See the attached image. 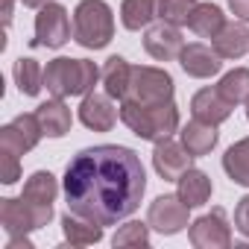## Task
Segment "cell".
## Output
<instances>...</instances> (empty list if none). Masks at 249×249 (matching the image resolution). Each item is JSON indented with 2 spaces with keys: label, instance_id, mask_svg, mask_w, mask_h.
<instances>
[{
  "label": "cell",
  "instance_id": "cell-12",
  "mask_svg": "<svg viewBox=\"0 0 249 249\" xmlns=\"http://www.w3.org/2000/svg\"><path fill=\"white\" fill-rule=\"evenodd\" d=\"M185 47V38L179 33V27L167 24V21H159V24H150L144 30V50L156 59V62H173L179 59Z\"/></svg>",
  "mask_w": 249,
  "mask_h": 249
},
{
  "label": "cell",
  "instance_id": "cell-10",
  "mask_svg": "<svg viewBox=\"0 0 249 249\" xmlns=\"http://www.w3.org/2000/svg\"><path fill=\"white\" fill-rule=\"evenodd\" d=\"M41 138H44V129H41L36 111L33 114H18L12 123H6V126L0 129V150L24 156V153L36 150Z\"/></svg>",
  "mask_w": 249,
  "mask_h": 249
},
{
  "label": "cell",
  "instance_id": "cell-34",
  "mask_svg": "<svg viewBox=\"0 0 249 249\" xmlns=\"http://www.w3.org/2000/svg\"><path fill=\"white\" fill-rule=\"evenodd\" d=\"M21 3L27 6V9H41V6H47L50 0H21Z\"/></svg>",
  "mask_w": 249,
  "mask_h": 249
},
{
  "label": "cell",
  "instance_id": "cell-5",
  "mask_svg": "<svg viewBox=\"0 0 249 249\" xmlns=\"http://www.w3.org/2000/svg\"><path fill=\"white\" fill-rule=\"evenodd\" d=\"M53 220V205H41V202H30L24 196H6L0 199V226L9 237L15 234H30L36 229H44Z\"/></svg>",
  "mask_w": 249,
  "mask_h": 249
},
{
  "label": "cell",
  "instance_id": "cell-17",
  "mask_svg": "<svg viewBox=\"0 0 249 249\" xmlns=\"http://www.w3.org/2000/svg\"><path fill=\"white\" fill-rule=\"evenodd\" d=\"M179 141L185 144V150H188L194 159H202V156H208V153L217 147L220 132H217V126H211V123L194 117V120H188L185 126L179 129Z\"/></svg>",
  "mask_w": 249,
  "mask_h": 249
},
{
  "label": "cell",
  "instance_id": "cell-20",
  "mask_svg": "<svg viewBox=\"0 0 249 249\" xmlns=\"http://www.w3.org/2000/svg\"><path fill=\"white\" fill-rule=\"evenodd\" d=\"M211 191H214V185H211L208 173H202V170H196V167H188V170L176 179V194H179V199H182L188 208L205 205V202L211 199Z\"/></svg>",
  "mask_w": 249,
  "mask_h": 249
},
{
  "label": "cell",
  "instance_id": "cell-8",
  "mask_svg": "<svg viewBox=\"0 0 249 249\" xmlns=\"http://www.w3.org/2000/svg\"><path fill=\"white\" fill-rule=\"evenodd\" d=\"M188 211H191V208L179 199V194H161V196H156V199L150 202V208H147V223H150L153 231L170 237V234H179V231H185V229L191 226V223H188Z\"/></svg>",
  "mask_w": 249,
  "mask_h": 249
},
{
  "label": "cell",
  "instance_id": "cell-32",
  "mask_svg": "<svg viewBox=\"0 0 249 249\" xmlns=\"http://www.w3.org/2000/svg\"><path fill=\"white\" fill-rule=\"evenodd\" d=\"M229 12L237 21H246L249 24V0H229Z\"/></svg>",
  "mask_w": 249,
  "mask_h": 249
},
{
  "label": "cell",
  "instance_id": "cell-23",
  "mask_svg": "<svg viewBox=\"0 0 249 249\" xmlns=\"http://www.w3.org/2000/svg\"><path fill=\"white\" fill-rule=\"evenodd\" d=\"M223 24H226V15L217 3H196L191 12V21H188L191 33L199 38H208V41L223 30Z\"/></svg>",
  "mask_w": 249,
  "mask_h": 249
},
{
  "label": "cell",
  "instance_id": "cell-25",
  "mask_svg": "<svg viewBox=\"0 0 249 249\" xmlns=\"http://www.w3.org/2000/svg\"><path fill=\"white\" fill-rule=\"evenodd\" d=\"M223 170L234 185L249 188V138L234 141L226 153H223Z\"/></svg>",
  "mask_w": 249,
  "mask_h": 249
},
{
  "label": "cell",
  "instance_id": "cell-19",
  "mask_svg": "<svg viewBox=\"0 0 249 249\" xmlns=\"http://www.w3.org/2000/svg\"><path fill=\"white\" fill-rule=\"evenodd\" d=\"M36 117H38L41 129H44V138H65L71 132V126H73V114L65 106V100H59V97L41 103L36 108Z\"/></svg>",
  "mask_w": 249,
  "mask_h": 249
},
{
  "label": "cell",
  "instance_id": "cell-14",
  "mask_svg": "<svg viewBox=\"0 0 249 249\" xmlns=\"http://www.w3.org/2000/svg\"><path fill=\"white\" fill-rule=\"evenodd\" d=\"M153 167L156 173L164 179V182H176L188 167H194V156L185 150V144L167 138V141H159L156 150H153Z\"/></svg>",
  "mask_w": 249,
  "mask_h": 249
},
{
  "label": "cell",
  "instance_id": "cell-3",
  "mask_svg": "<svg viewBox=\"0 0 249 249\" xmlns=\"http://www.w3.org/2000/svg\"><path fill=\"white\" fill-rule=\"evenodd\" d=\"M100 82V68L91 59H68L59 56L47 62L44 68V88L50 97L68 100V97H85Z\"/></svg>",
  "mask_w": 249,
  "mask_h": 249
},
{
  "label": "cell",
  "instance_id": "cell-2",
  "mask_svg": "<svg viewBox=\"0 0 249 249\" xmlns=\"http://www.w3.org/2000/svg\"><path fill=\"white\" fill-rule=\"evenodd\" d=\"M120 120L132 135H138L141 141H167L182 129V117L173 100L167 103H156V106H141L132 100H120Z\"/></svg>",
  "mask_w": 249,
  "mask_h": 249
},
{
  "label": "cell",
  "instance_id": "cell-35",
  "mask_svg": "<svg viewBox=\"0 0 249 249\" xmlns=\"http://www.w3.org/2000/svg\"><path fill=\"white\" fill-rule=\"evenodd\" d=\"M243 106H246V120H249V100H246V103H243Z\"/></svg>",
  "mask_w": 249,
  "mask_h": 249
},
{
  "label": "cell",
  "instance_id": "cell-15",
  "mask_svg": "<svg viewBox=\"0 0 249 249\" xmlns=\"http://www.w3.org/2000/svg\"><path fill=\"white\" fill-rule=\"evenodd\" d=\"M231 103L217 91V88H199L194 97H191V114L196 120H205L211 126H220L231 117Z\"/></svg>",
  "mask_w": 249,
  "mask_h": 249
},
{
  "label": "cell",
  "instance_id": "cell-6",
  "mask_svg": "<svg viewBox=\"0 0 249 249\" xmlns=\"http://www.w3.org/2000/svg\"><path fill=\"white\" fill-rule=\"evenodd\" d=\"M173 76L164 68H153V65H138L132 68V82H129V94L126 100L141 103V106H156V103H167L173 100Z\"/></svg>",
  "mask_w": 249,
  "mask_h": 249
},
{
  "label": "cell",
  "instance_id": "cell-30",
  "mask_svg": "<svg viewBox=\"0 0 249 249\" xmlns=\"http://www.w3.org/2000/svg\"><path fill=\"white\" fill-rule=\"evenodd\" d=\"M21 179V156L0 150V182L3 185H15Z\"/></svg>",
  "mask_w": 249,
  "mask_h": 249
},
{
  "label": "cell",
  "instance_id": "cell-24",
  "mask_svg": "<svg viewBox=\"0 0 249 249\" xmlns=\"http://www.w3.org/2000/svg\"><path fill=\"white\" fill-rule=\"evenodd\" d=\"M12 76H15V85L24 97H38L44 88V68L33 56H21L12 68Z\"/></svg>",
  "mask_w": 249,
  "mask_h": 249
},
{
  "label": "cell",
  "instance_id": "cell-7",
  "mask_svg": "<svg viewBox=\"0 0 249 249\" xmlns=\"http://www.w3.org/2000/svg\"><path fill=\"white\" fill-rule=\"evenodd\" d=\"M73 36V24H71V15L62 3L50 0L47 6L38 9L36 15V38L33 44L36 47H47V50H59L71 41Z\"/></svg>",
  "mask_w": 249,
  "mask_h": 249
},
{
  "label": "cell",
  "instance_id": "cell-21",
  "mask_svg": "<svg viewBox=\"0 0 249 249\" xmlns=\"http://www.w3.org/2000/svg\"><path fill=\"white\" fill-rule=\"evenodd\" d=\"M62 231H65V240L71 246H94L103 240V226L73 214L71 208L62 214Z\"/></svg>",
  "mask_w": 249,
  "mask_h": 249
},
{
  "label": "cell",
  "instance_id": "cell-33",
  "mask_svg": "<svg viewBox=\"0 0 249 249\" xmlns=\"http://www.w3.org/2000/svg\"><path fill=\"white\" fill-rule=\"evenodd\" d=\"M12 12H15V0H3V24L9 27V21H12Z\"/></svg>",
  "mask_w": 249,
  "mask_h": 249
},
{
  "label": "cell",
  "instance_id": "cell-26",
  "mask_svg": "<svg viewBox=\"0 0 249 249\" xmlns=\"http://www.w3.org/2000/svg\"><path fill=\"white\" fill-rule=\"evenodd\" d=\"M24 199L30 202H41V205H53L56 196H59V182L50 170H36L27 182H24V191H21Z\"/></svg>",
  "mask_w": 249,
  "mask_h": 249
},
{
  "label": "cell",
  "instance_id": "cell-18",
  "mask_svg": "<svg viewBox=\"0 0 249 249\" xmlns=\"http://www.w3.org/2000/svg\"><path fill=\"white\" fill-rule=\"evenodd\" d=\"M132 68L123 56H108L106 65L100 68V82H103V91L111 97V100H126L129 94V82H132Z\"/></svg>",
  "mask_w": 249,
  "mask_h": 249
},
{
  "label": "cell",
  "instance_id": "cell-31",
  "mask_svg": "<svg viewBox=\"0 0 249 249\" xmlns=\"http://www.w3.org/2000/svg\"><path fill=\"white\" fill-rule=\"evenodd\" d=\"M234 229L249 240V194L240 196L237 205H234Z\"/></svg>",
  "mask_w": 249,
  "mask_h": 249
},
{
  "label": "cell",
  "instance_id": "cell-16",
  "mask_svg": "<svg viewBox=\"0 0 249 249\" xmlns=\"http://www.w3.org/2000/svg\"><path fill=\"white\" fill-rule=\"evenodd\" d=\"M211 47L223 59H243L249 53V27H246V21H226L223 30L211 38Z\"/></svg>",
  "mask_w": 249,
  "mask_h": 249
},
{
  "label": "cell",
  "instance_id": "cell-13",
  "mask_svg": "<svg viewBox=\"0 0 249 249\" xmlns=\"http://www.w3.org/2000/svg\"><path fill=\"white\" fill-rule=\"evenodd\" d=\"M179 65L194 79H211V76H217L223 71V56L211 44H205V41H191V44L182 47Z\"/></svg>",
  "mask_w": 249,
  "mask_h": 249
},
{
  "label": "cell",
  "instance_id": "cell-22",
  "mask_svg": "<svg viewBox=\"0 0 249 249\" xmlns=\"http://www.w3.org/2000/svg\"><path fill=\"white\" fill-rule=\"evenodd\" d=\"M159 18V0H123L120 3V24L129 33L147 30Z\"/></svg>",
  "mask_w": 249,
  "mask_h": 249
},
{
  "label": "cell",
  "instance_id": "cell-4",
  "mask_svg": "<svg viewBox=\"0 0 249 249\" xmlns=\"http://www.w3.org/2000/svg\"><path fill=\"white\" fill-rule=\"evenodd\" d=\"M114 38V12L106 0H79L73 9V41L85 50H103Z\"/></svg>",
  "mask_w": 249,
  "mask_h": 249
},
{
  "label": "cell",
  "instance_id": "cell-29",
  "mask_svg": "<svg viewBox=\"0 0 249 249\" xmlns=\"http://www.w3.org/2000/svg\"><path fill=\"white\" fill-rule=\"evenodd\" d=\"M196 0H159V21H167L173 27H188Z\"/></svg>",
  "mask_w": 249,
  "mask_h": 249
},
{
  "label": "cell",
  "instance_id": "cell-28",
  "mask_svg": "<svg viewBox=\"0 0 249 249\" xmlns=\"http://www.w3.org/2000/svg\"><path fill=\"white\" fill-rule=\"evenodd\" d=\"M111 246H114V249H123V246H141V249H147V246H150V223H141V220L123 223V226L114 231Z\"/></svg>",
  "mask_w": 249,
  "mask_h": 249
},
{
  "label": "cell",
  "instance_id": "cell-11",
  "mask_svg": "<svg viewBox=\"0 0 249 249\" xmlns=\"http://www.w3.org/2000/svg\"><path fill=\"white\" fill-rule=\"evenodd\" d=\"M117 117H120V108H114V103L106 91L103 94L91 91L79 103V123L91 132H111Z\"/></svg>",
  "mask_w": 249,
  "mask_h": 249
},
{
  "label": "cell",
  "instance_id": "cell-9",
  "mask_svg": "<svg viewBox=\"0 0 249 249\" xmlns=\"http://www.w3.org/2000/svg\"><path fill=\"white\" fill-rule=\"evenodd\" d=\"M188 240L196 249H229L231 246V226L226 223V211L214 208L211 214L196 217L188 226Z\"/></svg>",
  "mask_w": 249,
  "mask_h": 249
},
{
  "label": "cell",
  "instance_id": "cell-27",
  "mask_svg": "<svg viewBox=\"0 0 249 249\" xmlns=\"http://www.w3.org/2000/svg\"><path fill=\"white\" fill-rule=\"evenodd\" d=\"M217 91L231 103V106H243L249 100V68H234L229 73L220 76Z\"/></svg>",
  "mask_w": 249,
  "mask_h": 249
},
{
  "label": "cell",
  "instance_id": "cell-1",
  "mask_svg": "<svg viewBox=\"0 0 249 249\" xmlns=\"http://www.w3.org/2000/svg\"><path fill=\"white\" fill-rule=\"evenodd\" d=\"M62 194L73 214L100 226H114L141 208L147 194V170L141 156L129 147H85L65 167Z\"/></svg>",
  "mask_w": 249,
  "mask_h": 249
}]
</instances>
